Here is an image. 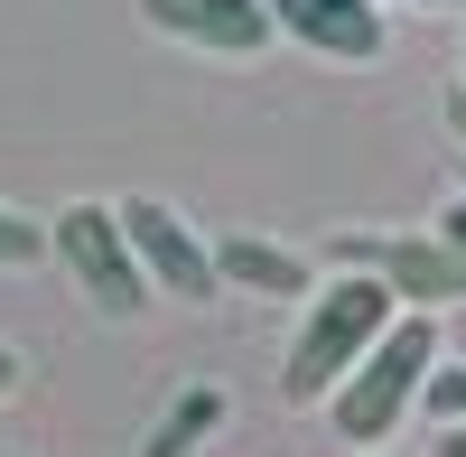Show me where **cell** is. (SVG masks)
Returning <instances> with one entry per match:
<instances>
[{"mask_svg": "<svg viewBox=\"0 0 466 457\" xmlns=\"http://www.w3.org/2000/svg\"><path fill=\"white\" fill-rule=\"evenodd\" d=\"M410 309V299L382 280V271H336L299 299V336H289V373H280V392L289 401H327L345 373H355L373 346H382V327H392Z\"/></svg>", "mask_w": 466, "mask_h": 457, "instance_id": "1", "label": "cell"}, {"mask_svg": "<svg viewBox=\"0 0 466 457\" xmlns=\"http://www.w3.org/2000/svg\"><path fill=\"white\" fill-rule=\"evenodd\" d=\"M430 373H439V318H430V309H401L392 327H382V346L327 392L336 439H345V448H382V439H392L410 411H420Z\"/></svg>", "mask_w": 466, "mask_h": 457, "instance_id": "2", "label": "cell"}, {"mask_svg": "<svg viewBox=\"0 0 466 457\" xmlns=\"http://www.w3.org/2000/svg\"><path fill=\"white\" fill-rule=\"evenodd\" d=\"M47 234H56V261H66V280L94 299L103 318H140L149 299V271H140V252H131V224H122V206H66V215H47Z\"/></svg>", "mask_w": 466, "mask_h": 457, "instance_id": "3", "label": "cell"}, {"mask_svg": "<svg viewBox=\"0 0 466 457\" xmlns=\"http://www.w3.org/2000/svg\"><path fill=\"white\" fill-rule=\"evenodd\" d=\"M122 224H131V252H140V271H149V289H159V299H177V309H206V299L224 289L215 243H206L168 197H122Z\"/></svg>", "mask_w": 466, "mask_h": 457, "instance_id": "4", "label": "cell"}, {"mask_svg": "<svg viewBox=\"0 0 466 457\" xmlns=\"http://www.w3.org/2000/svg\"><path fill=\"white\" fill-rule=\"evenodd\" d=\"M336 261H345V271H382V280L410 299V309L466 299V252L439 234V224H430V234H345Z\"/></svg>", "mask_w": 466, "mask_h": 457, "instance_id": "5", "label": "cell"}, {"mask_svg": "<svg viewBox=\"0 0 466 457\" xmlns=\"http://www.w3.org/2000/svg\"><path fill=\"white\" fill-rule=\"evenodd\" d=\"M140 19L187 37V47H206V56H261L280 37L270 0H140Z\"/></svg>", "mask_w": 466, "mask_h": 457, "instance_id": "6", "label": "cell"}, {"mask_svg": "<svg viewBox=\"0 0 466 457\" xmlns=\"http://www.w3.org/2000/svg\"><path fill=\"white\" fill-rule=\"evenodd\" d=\"M270 19H280V37H299V47H318V56H345V66L392 47L382 0H270Z\"/></svg>", "mask_w": 466, "mask_h": 457, "instance_id": "7", "label": "cell"}, {"mask_svg": "<svg viewBox=\"0 0 466 457\" xmlns=\"http://www.w3.org/2000/svg\"><path fill=\"white\" fill-rule=\"evenodd\" d=\"M215 271H224V289H252V299H308L318 289V261L289 252V243H270V234H224Z\"/></svg>", "mask_w": 466, "mask_h": 457, "instance_id": "8", "label": "cell"}, {"mask_svg": "<svg viewBox=\"0 0 466 457\" xmlns=\"http://www.w3.org/2000/svg\"><path fill=\"white\" fill-rule=\"evenodd\" d=\"M206 430H224V392H215V383H187V392L168 401V421L149 430V448H140V457H197V439H206Z\"/></svg>", "mask_w": 466, "mask_h": 457, "instance_id": "9", "label": "cell"}, {"mask_svg": "<svg viewBox=\"0 0 466 457\" xmlns=\"http://www.w3.org/2000/svg\"><path fill=\"white\" fill-rule=\"evenodd\" d=\"M28 261H56V234H47V215H19V206H0V271H28Z\"/></svg>", "mask_w": 466, "mask_h": 457, "instance_id": "10", "label": "cell"}, {"mask_svg": "<svg viewBox=\"0 0 466 457\" xmlns=\"http://www.w3.org/2000/svg\"><path fill=\"white\" fill-rule=\"evenodd\" d=\"M420 411H430L439 430H457V421H466V364L439 355V373H430V392H420Z\"/></svg>", "mask_w": 466, "mask_h": 457, "instance_id": "11", "label": "cell"}, {"mask_svg": "<svg viewBox=\"0 0 466 457\" xmlns=\"http://www.w3.org/2000/svg\"><path fill=\"white\" fill-rule=\"evenodd\" d=\"M439 234H448V243L466 252V197H448V206H439Z\"/></svg>", "mask_w": 466, "mask_h": 457, "instance_id": "12", "label": "cell"}, {"mask_svg": "<svg viewBox=\"0 0 466 457\" xmlns=\"http://www.w3.org/2000/svg\"><path fill=\"white\" fill-rule=\"evenodd\" d=\"M448 140L466 149V85H448Z\"/></svg>", "mask_w": 466, "mask_h": 457, "instance_id": "13", "label": "cell"}, {"mask_svg": "<svg viewBox=\"0 0 466 457\" xmlns=\"http://www.w3.org/2000/svg\"><path fill=\"white\" fill-rule=\"evenodd\" d=\"M10 392H19V355L0 346V401H10Z\"/></svg>", "mask_w": 466, "mask_h": 457, "instance_id": "14", "label": "cell"}, {"mask_svg": "<svg viewBox=\"0 0 466 457\" xmlns=\"http://www.w3.org/2000/svg\"><path fill=\"white\" fill-rule=\"evenodd\" d=\"M439 457H466V421H457V430H439Z\"/></svg>", "mask_w": 466, "mask_h": 457, "instance_id": "15", "label": "cell"}, {"mask_svg": "<svg viewBox=\"0 0 466 457\" xmlns=\"http://www.w3.org/2000/svg\"><path fill=\"white\" fill-rule=\"evenodd\" d=\"M392 10H466V0H392Z\"/></svg>", "mask_w": 466, "mask_h": 457, "instance_id": "16", "label": "cell"}]
</instances>
